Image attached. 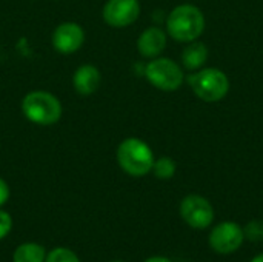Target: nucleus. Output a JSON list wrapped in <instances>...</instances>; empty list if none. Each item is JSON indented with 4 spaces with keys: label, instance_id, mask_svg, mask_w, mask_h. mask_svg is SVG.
Returning <instances> with one entry per match:
<instances>
[{
    "label": "nucleus",
    "instance_id": "f3484780",
    "mask_svg": "<svg viewBox=\"0 0 263 262\" xmlns=\"http://www.w3.org/2000/svg\"><path fill=\"white\" fill-rule=\"evenodd\" d=\"M12 230V218L8 212L0 210V239L6 238Z\"/></svg>",
    "mask_w": 263,
    "mask_h": 262
},
{
    "label": "nucleus",
    "instance_id": "f257e3e1",
    "mask_svg": "<svg viewBox=\"0 0 263 262\" xmlns=\"http://www.w3.org/2000/svg\"><path fill=\"white\" fill-rule=\"evenodd\" d=\"M166 28L174 40L193 42L199 39L205 29L203 12L194 5H179L170 12Z\"/></svg>",
    "mask_w": 263,
    "mask_h": 262
},
{
    "label": "nucleus",
    "instance_id": "6ab92c4d",
    "mask_svg": "<svg viewBox=\"0 0 263 262\" xmlns=\"http://www.w3.org/2000/svg\"><path fill=\"white\" fill-rule=\"evenodd\" d=\"M145 262H173L171 259H168V258H165V256H151V258H148Z\"/></svg>",
    "mask_w": 263,
    "mask_h": 262
},
{
    "label": "nucleus",
    "instance_id": "20e7f679",
    "mask_svg": "<svg viewBox=\"0 0 263 262\" xmlns=\"http://www.w3.org/2000/svg\"><path fill=\"white\" fill-rule=\"evenodd\" d=\"M194 94L205 102H219L230 91L228 76L217 68H205L188 77Z\"/></svg>",
    "mask_w": 263,
    "mask_h": 262
},
{
    "label": "nucleus",
    "instance_id": "39448f33",
    "mask_svg": "<svg viewBox=\"0 0 263 262\" xmlns=\"http://www.w3.org/2000/svg\"><path fill=\"white\" fill-rule=\"evenodd\" d=\"M145 76L151 85L162 91H176L183 83V73L180 66L166 57L154 59L146 65Z\"/></svg>",
    "mask_w": 263,
    "mask_h": 262
},
{
    "label": "nucleus",
    "instance_id": "2eb2a0df",
    "mask_svg": "<svg viewBox=\"0 0 263 262\" xmlns=\"http://www.w3.org/2000/svg\"><path fill=\"white\" fill-rule=\"evenodd\" d=\"M45 262H80V259L72 250L66 247H57L52 249L49 253H46Z\"/></svg>",
    "mask_w": 263,
    "mask_h": 262
},
{
    "label": "nucleus",
    "instance_id": "f8f14e48",
    "mask_svg": "<svg viewBox=\"0 0 263 262\" xmlns=\"http://www.w3.org/2000/svg\"><path fill=\"white\" fill-rule=\"evenodd\" d=\"M46 250L37 242L20 244L12 255V262H45Z\"/></svg>",
    "mask_w": 263,
    "mask_h": 262
},
{
    "label": "nucleus",
    "instance_id": "ddd939ff",
    "mask_svg": "<svg viewBox=\"0 0 263 262\" xmlns=\"http://www.w3.org/2000/svg\"><path fill=\"white\" fill-rule=\"evenodd\" d=\"M208 59V48L200 43L194 42L188 48L183 49L182 54V62L186 69H199Z\"/></svg>",
    "mask_w": 263,
    "mask_h": 262
},
{
    "label": "nucleus",
    "instance_id": "423d86ee",
    "mask_svg": "<svg viewBox=\"0 0 263 262\" xmlns=\"http://www.w3.org/2000/svg\"><path fill=\"white\" fill-rule=\"evenodd\" d=\"M180 216L191 229L203 230L213 224L214 208L203 196L188 195L180 202Z\"/></svg>",
    "mask_w": 263,
    "mask_h": 262
},
{
    "label": "nucleus",
    "instance_id": "1a4fd4ad",
    "mask_svg": "<svg viewBox=\"0 0 263 262\" xmlns=\"http://www.w3.org/2000/svg\"><path fill=\"white\" fill-rule=\"evenodd\" d=\"M85 40L83 28L74 22H65L59 25L52 34V45L62 54L76 53Z\"/></svg>",
    "mask_w": 263,
    "mask_h": 262
},
{
    "label": "nucleus",
    "instance_id": "9d476101",
    "mask_svg": "<svg viewBox=\"0 0 263 262\" xmlns=\"http://www.w3.org/2000/svg\"><path fill=\"white\" fill-rule=\"evenodd\" d=\"M166 46V34L163 29L157 26H151L145 29L139 40H137V49L143 57H157Z\"/></svg>",
    "mask_w": 263,
    "mask_h": 262
},
{
    "label": "nucleus",
    "instance_id": "dca6fc26",
    "mask_svg": "<svg viewBox=\"0 0 263 262\" xmlns=\"http://www.w3.org/2000/svg\"><path fill=\"white\" fill-rule=\"evenodd\" d=\"M245 239L251 242H262L263 241V221H251L243 227Z\"/></svg>",
    "mask_w": 263,
    "mask_h": 262
},
{
    "label": "nucleus",
    "instance_id": "412c9836",
    "mask_svg": "<svg viewBox=\"0 0 263 262\" xmlns=\"http://www.w3.org/2000/svg\"><path fill=\"white\" fill-rule=\"evenodd\" d=\"M109 262H125V261H109Z\"/></svg>",
    "mask_w": 263,
    "mask_h": 262
},
{
    "label": "nucleus",
    "instance_id": "aec40b11",
    "mask_svg": "<svg viewBox=\"0 0 263 262\" xmlns=\"http://www.w3.org/2000/svg\"><path fill=\"white\" fill-rule=\"evenodd\" d=\"M251 262H263V253L257 255L256 258H253V261H251Z\"/></svg>",
    "mask_w": 263,
    "mask_h": 262
},
{
    "label": "nucleus",
    "instance_id": "7ed1b4c3",
    "mask_svg": "<svg viewBox=\"0 0 263 262\" xmlns=\"http://www.w3.org/2000/svg\"><path fill=\"white\" fill-rule=\"evenodd\" d=\"M25 117L37 125H52L62 117V103L46 91H32L22 100Z\"/></svg>",
    "mask_w": 263,
    "mask_h": 262
},
{
    "label": "nucleus",
    "instance_id": "a211bd4d",
    "mask_svg": "<svg viewBox=\"0 0 263 262\" xmlns=\"http://www.w3.org/2000/svg\"><path fill=\"white\" fill-rule=\"evenodd\" d=\"M8 199H9V187H8V184L0 178V207H2L3 204H6Z\"/></svg>",
    "mask_w": 263,
    "mask_h": 262
},
{
    "label": "nucleus",
    "instance_id": "6e6552de",
    "mask_svg": "<svg viewBox=\"0 0 263 262\" xmlns=\"http://www.w3.org/2000/svg\"><path fill=\"white\" fill-rule=\"evenodd\" d=\"M140 5L137 0H108L103 8V19L109 26L125 28L137 20Z\"/></svg>",
    "mask_w": 263,
    "mask_h": 262
},
{
    "label": "nucleus",
    "instance_id": "0eeeda50",
    "mask_svg": "<svg viewBox=\"0 0 263 262\" xmlns=\"http://www.w3.org/2000/svg\"><path fill=\"white\" fill-rule=\"evenodd\" d=\"M210 247L219 255H231L237 252L243 241V229L236 222H220L210 233Z\"/></svg>",
    "mask_w": 263,
    "mask_h": 262
},
{
    "label": "nucleus",
    "instance_id": "9b49d317",
    "mask_svg": "<svg viewBox=\"0 0 263 262\" xmlns=\"http://www.w3.org/2000/svg\"><path fill=\"white\" fill-rule=\"evenodd\" d=\"M72 83L79 94H83V96L92 94L100 85V71L94 65H89V63L82 65L74 73Z\"/></svg>",
    "mask_w": 263,
    "mask_h": 262
},
{
    "label": "nucleus",
    "instance_id": "f03ea898",
    "mask_svg": "<svg viewBox=\"0 0 263 262\" xmlns=\"http://www.w3.org/2000/svg\"><path fill=\"white\" fill-rule=\"evenodd\" d=\"M117 162L129 176L142 178L153 170L154 154L143 141L128 137L117 148Z\"/></svg>",
    "mask_w": 263,
    "mask_h": 262
},
{
    "label": "nucleus",
    "instance_id": "4468645a",
    "mask_svg": "<svg viewBox=\"0 0 263 262\" xmlns=\"http://www.w3.org/2000/svg\"><path fill=\"white\" fill-rule=\"evenodd\" d=\"M153 171H154L156 178H159V179H171L176 174V162L171 158L163 156V158L154 161Z\"/></svg>",
    "mask_w": 263,
    "mask_h": 262
}]
</instances>
